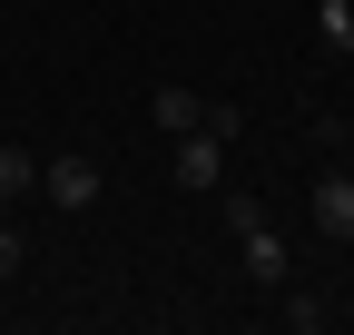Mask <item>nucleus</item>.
<instances>
[{"label":"nucleus","instance_id":"5","mask_svg":"<svg viewBox=\"0 0 354 335\" xmlns=\"http://www.w3.org/2000/svg\"><path fill=\"white\" fill-rule=\"evenodd\" d=\"M276 316H286L295 335H315V325H335L344 306H335V296H315V286H295V276H286V286H276Z\"/></svg>","mask_w":354,"mask_h":335},{"label":"nucleus","instance_id":"9","mask_svg":"<svg viewBox=\"0 0 354 335\" xmlns=\"http://www.w3.org/2000/svg\"><path fill=\"white\" fill-rule=\"evenodd\" d=\"M20 257H30V246H20V227L0 217V276H20Z\"/></svg>","mask_w":354,"mask_h":335},{"label":"nucleus","instance_id":"6","mask_svg":"<svg viewBox=\"0 0 354 335\" xmlns=\"http://www.w3.org/2000/svg\"><path fill=\"white\" fill-rule=\"evenodd\" d=\"M148 118H158V129H167V138H177V129H197V118H207V99H197V89H187V79H167V89H158V99H148Z\"/></svg>","mask_w":354,"mask_h":335},{"label":"nucleus","instance_id":"7","mask_svg":"<svg viewBox=\"0 0 354 335\" xmlns=\"http://www.w3.org/2000/svg\"><path fill=\"white\" fill-rule=\"evenodd\" d=\"M315 30H325L335 60H354V0H315Z\"/></svg>","mask_w":354,"mask_h":335},{"label":"nucleus","instance_id":"1","mask_svg":"<svg viewBox=\"0 0 354 335\" xmlns=\"http://www.w3.org/2000/svg\"><path fill=\"white\" fill-rule=\"evenodd\" d=\"M227 138H236V109H207L197 129H177V188H187V197L227 188Z\"/></svg>","mask_w":354,"mask_h":335},{"label":"nucleus","instance_id":"2","mask_svg":"<svg viewBox=\"0 0 354 335\" xmlns=\"http://www.w3.org/2000/svg\"><path fill=\"white\" fill-rule=\"evenodd\" d=\"M227 227H236V266H246L256 286H286V237L266 227L256 197H227Z\"/></svg>","mask_w":354,"mask_h":335},{"label":"nucleus","instance_id":"11","mask_svg":"<svg viewBox=\"0 0 354 335\" xmlns=\"http://www.w3.org/2000/svg\"><path fill=\"white\" fill-rule=\"evenodd\" d=\"M344 316H354V296H344Z\"/></svg>","mask_w":354,"mask_h":335},{"label":"nucleus","instance_id":"4","mask_svg":"<svg viewBox=\"0 0 354 335\" xmlns=\"http://www.w3.org/2000/svg\"><path fill=\"white\" fill-rule=\"evenodd\" d=\"M315 227L335 246H354V168H325V178H315Z\"/></svg>","mask_w":354,"mask_h":335},{"label":"nucleus","instance_id":"3","mask_svg":"<svg viewBox=\"0 0 354 335\" xmlns=\"http://www.w3.org/2000/svg\"><path fill=\"white\" fill-rule=\"evenodd\" d=\"M39 188H50V207H69V217H79V207H99V148H59L50 168H39Z\"/></svg>","mask_w":354,"mask_h":335},{"label":"nucleus","instance_id":"10","mask_svg":"<svg viewBox=\"0 0 354 335\" xmlns=\"http://www.w3.org/2000/svg\"><path fill=\"white\" fill-rule=\"evenodd\" d=\"M335 148H344V168H354V129H335Z\"/></svg>","mask_w":354,"mask_h":335},{"label":"nucleus","instance_id":"8","mask_svg":"<svg viewBox=\"0 0 354 335\" xmlns=\"http://www.w3.org/2000/svg\"><path fill=\"white\" fill-rule=\"evenodd\" d=\"M20 188H39V168H30V148H0V207H10Z\"/></svg>","mask_w":354,"mask_h":335}]
</instances>
